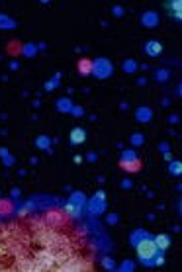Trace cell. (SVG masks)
Returning a JSON list of instances; mask_svg holds the SVG:
<instances>
[{
	"mask_svg": "<svg viewBox=\"0 0 182 272\" xmlns=\"http://www.w3.org/2000/svg\"><path fill=\"white\" fill-rule=\"evenodd\" d=\"M94 247L61 212L0 223V272L92 270Z\"/></svg>",
	"mask_w": 182,
	"mask_h": 272,
	"instance_id": "obj_1",
	"label": "cell"
},
{
	"mask_svg": "<svg viewBox=\"0 0 182 272\" xmlns=\"http://www.w3.org/2000/svg\"><path fill=\"white\" fill-rule=\"evenodd\" d=\"M133 243H135V253L139 262H143L145 266H151L153 262H155V258H157V255H159V249L155 245V239L149 237V233H143V237L141 239H133Z\"/></svg>",
	"mask_w": 182,
	"mask_h": 272,
	"instance_id": "obj_2",
	"label": "cell"
},
{
	"mask_svg": "<svg viewBox=\"0 0 182 272\" xmlns=\"http://www.w3.org/2000/svg\"><path fill=\"white\" fill-rule=\"evenodd\" d=\"M141 166H143V163L137 159L135 153H123V159L120 161V168H123L125 172H137V170H141Z\"/></svg>",
	"mask_w": 182,
	"mask_h": 272,
	"instance_id": "obj_3",
	"label": "cell"
},
{
	"mask_svg": "<svg viewBox=\"0 0 182 272\" xmlns=\"http://www.w3.org/2000/svg\"><path fill=\"white\" fill-rule=\"evenodd\" d=\"M165 10H167V16L170 20H176V22L182 20L180 0H167V2H165Z\"/></svg>",
	"mask_w": 182,
	"mask_h": 272,
	"instance_id": "obj_4",
	"label": "cell"
},
{
	"mask_svg": "<svg viewBox=\"0 0 182 272\" xmlns=\"http://www.w3.org/2000/svg\"><path fill=\"white\" fill-rule=\"evenodd\" d=\"M153 239H155V245H157L159 253H167L168 247H170V237H168L167 233H159V235H155Z\"/></svg>",
	"mask_w": 182,
	"mask_h": 272,
	"instance_id": "obj_5",
	"label": "cell"
},
{
	"mask_svg": "<svg viewBox=\"0 0 182 272\" xmlns=\"http://www.w3.org/2000/svg\"><path fill=\"white\" fill-rule=\"evenodd\" d=\"M84 139H86V131H84V129L75 127V129L71 131V143H73V145H80V143H84Z\"/></svg>",
	"mask_w": 182,
	"mask_h": 272,
	"instance_id": "obj_6",
	"label": "cell"
},
{
	"mask_svg": "<svg viewBox=\"0 0 182 272\" xmlns=\"http://www.w3.org/2000/svg\"><path fill=\"white\" fill-rule=\"evenodd\" d=\"M161 51H163V46H161L159 41H149V43L145 46V53H147V55H151V57L161 55Z\"/></svg>",
	"mask_w": 182,
	"mask_h": 272,
	"instance_id": "obj_7",
	"label": "cell"
},
{
	"mask_svg": "<svg viewBox=\"0 0 182 272\" xmlns=\"http://www.w3.org/2000/svg\"><path fill=\"white\" fill-rule=\"evenodd\" d=\"M76 67H78V73H80V75H90L92 73V61L88 59H80Z\"/></svg>",
	"mask_w": 182,
	"mask_h": 272,
	"instance_id": "obj_8",
	"label": "cell"
},
{
	"mask_svg": "<svg viewBox=\"0 0 182 272\" xmlns=\"http://www.w3.org/2000/svg\"><path fill=\"white\" fill-rule=\"evenodd\" d=\"M65 213H67L69 217H73V219H76V217L80 215V208H78L76 204H67V206H65Z\"/></svg>",
	"mask_w": 182,
	"mask_h": 272,
	"instance_id": "obj_9",
	"label": "cell"
},
{
	"mask_svg": "<svg viewBox=\"0 0 182 272\" xmlns=\"http://www.w3.org/2000/svg\"><path fill=\"white\" fill-rule=\"evenodd\" d=\"M180 163H172V165H170V170H172V174H180Z\"/></svg>",
	"mask_w": 182,
	"mask_h": 272,
	"instance_id": "obj_10",
	"label": "cell"
}]
</instances>
